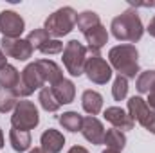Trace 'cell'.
Masks as SVG:
<instances>
[{"label":"cell","mask_w":155,"mask_h":153,"mask_svg":"<svg viewBox=\"0 0 155 153\" xmlns=\"http://www.w3.org/2000/svg\"><path fill=\"white\" fill-rule=\"evenodd\" d=\"M40 148L43 150L45 153H60L65 146V137L61 132L54 130V128H49L41 133L40 137Z\"/></svg>","instance_id":"7c38bea8"},{"label":"cell","mask_w":155,"mask_h":153,"mask_svg":"<svg viewBox=\"0 0 155 153\" xmlns=\"http://www.w3.org/2000/svg\"><path fill=\"white\" fill-rule=\"evenodd\" d=\"M58 121H60V124H61L65 130H69V132H72V133L81 132L83 117L78 114V112H65V114H61L58 117Z\"/></svg>","instance_id":"44dd1931"},{"label":"cell","mask_w":155,"mask_h":153,"mask_svg":"<svg viewBox=\"0 0 155 153\" xmlns=\"http://www.w3.org/2000/svg\"><path fill=\"white\" fill-rule=\"evenodd\" d=\"M76 16L78 13L72 9V7H60L58 11H54L52 15H49V18L45 20V25L43 29L54 36V40H60L61 36L69 34L74 25H76Z\"/></svg>","instance_id":"3957f363"},{"label":"cell","mask_w":155,"mask_h":153,"mask_svg":"<svg viewBox=\"0 0 155 153\" xmlns=\"http://www.w3.org/2000/svg\"><path fill=\"white\" fill-rule=\"evenodd\" d=\"M36 63H38V67L41 69V72L45 76V81L51 86L63 79V72H61L60 65H56L52 60H36Z\"/></svg>","instance_id":"e0dca14e"},{"label":"cell","mask_w":155,"mask_h":153,"mask_svg":"<svg viewBox=\"0 0 155 153\" xmlns=\"http://www.w3.org/2000/svg\"><path fill=\"white\" fill-rule=\"evenodd\" d=\"M0 49L7 58H15L18 61H27L35 52L33 45L27 41V38H2L0 40Z\"/></svg>","instance_id":"9c48e42d"},{"label":"cell","mask_w":155,"mask_h":153,"mask_svg":"<svg viewBox=\"0 0 155 153\" xmlns=\"http://www.w3.org/2000/svg\"><path fill=\"white\" fill-rule=\"evenodd\" d=\"M101 153H121V151H117V150H110V148H107L105 151H101Z\"/></svg>","instance_id":"e575fe53"},{"label":"cell","mask_w":155,"mask_h":153,"mask_svg":"<svg viewBox=\"0 0 155 153\" xmlns=\"http://www.w3.org/2000/svg\"><path fill=\"white\" fill-rule=\"evenodd\" d=\"M41 54H60V52H63V43L60 41V40H47L41 47L38 49Z\"/></svg>","instance_id":"83f0119b"},{"label":"cell","mask_w":155,"mask_h":153,"mask_svg":"<svg viewBox=\"0 0 155 153\" xmlns=\"http://www.w3.org/2000/svg\"><path fill=\"white\" fill-rule=\"evenodd\" d=\"M25 31L24 18L15 11H2L0 13V33L2 38H20V34Z\"/></svg>","instance_id":"30bf717a"},{"label":"cell","mask_w":155,"mask_h":153,"mask_svg":"<svg viewBox=\"0 0 155 153\" xmlns=\"http://www.w3.org/2000/svg\"><path fill=\"white\" fill-rule=\"evenodd\" d=\"M99 24H101L99 15L94 13V11H83V13H78L76 16V25L81 33H87L88 29H92V27H96Z\"/></svg>","instance_id":"ffe728a7"},{"label":"cell","mask_w":155,"mask_h":153,"mask_svg":"<svg viewBox=\"0 0 155 153\" xmlns=\"http://www.w3.org/2000/svg\"><path fill=\"white\" fill-rule=\"evenodd\" d=\"M148 106L155 110V86L150 90V92H148Z\"/></svg>","instance_id":"f1b7e54d"},{"label":"cell","mask_w":155,"mask_h":153,"mask_svg":"<svg viewBox=\"0 0 155 153\" xmlns=\"http://www.w3.org/2000/svg\"><path fill=\"white\" fill-rule=\"evenodd\" d=\"M4 148V133H2V130H0V150Z\"/></svg>","instance_id":"836d02e7"},{"label":"cell","mask_w":155,"mask_h":153,"mask_svg":"<svg viewBox=\"0 0 155 153\" xmlns=\"http://www.w3.org/2000/svg\"><path fill=\"white\" fill-rule=\"evenodd\" d=\"M103 144H107V148H110V150H117V151H121V150L124 148V144H126V135H124L121 130L112 128V130H108V132L105 133V141H103Z\"/></svg>","instance_id":"7402d4cb"},{"label":"cell","mask_w":155,"mask_h":153,"mask_svg":"<svg viewBox=\"0 0 155 153\" xmlns=\"http://www.w3.org/2000/svg\"><path fill=\"white\" fill-rule=\"evenodd\" d=\"M128 94V79L124 76H119L114 79V85H112V96L116 101H123Z\"/></svg>","instance_id":"484cf974"},{"label":"cell","mask_w":155,"mask_h":153,"mask_svg":"<svg viewBox=\"0 0 155 153\" xmlns=\"http://www.w3.org/2000/svg\"><path fill=\"white\" fill-rule=\"evenodd\" d=\"M81 106L88 115H97L103 108V96L96 90H85L81 96Z\"/></svg>","instance_id":"2e32d148"},{"label":"cell","mask_w":155,"mask_h":153,"mask_svg":"<svg viewBox=\"0 0 155 153\" xmlns=\"http://www.w3.org/2000/svg\"><path fill=\"white\" fill-rule=\"evenodd\" d=\"M85 34V40H87V49H88V52H99L105 45H107V41H108V31H107V27L105 25H96V27H92V29H88L87 33H83Z\"/></svg>","instance_id":"5bb4252c"},{"label":"cell","mask_w":155,"mask_h":153,"mask_svg":"<svg viewBox=\"0 0 155 153\" xmlns=\"http://www.w3.org/2000/svg\"><path fill=\"white\" fill-rule=\"evenodd\" d=\"M38 101H40V105H41V108H43L45 112H58L60 106H61V105L56 101V97H54L51 86H43V88L40 90Z\"/></svg>","instance_id":"603a6c76"},{"label":"cell","mask_w":155,"mask_h":153,"mask_svg":"<svg viewBox=\"0 0 155 153\" xmlns=\"http://www.w3.org/2000/svg\"><path fill=\"white\" fill-rule=\"evenodd\" d=\"M85 74L96 85H107L112 77V67L101 58L99 52H88L85 63Z\"/></svg>","instance_id":"ba28073f"},{"label":"cell","mask_w":155,"mask_h":153,"mask_svg":"<svg viewBox=\"0 0 155 153\" xmlns=\"http://www.w3.org/2000/svg\"><path fill=\"white\" fill-rule=\"evenodd\" d=\"M4 65H7V56L2 52V49H0V69L4 67Z\"/></svg>","instance_id":"1f68e13d"},{"label":"cell","mask_w":155,"mask_h":153,"mask_svg":"<svg viewBox=\"0 0 155 153\" xmlns=\"http://www.w3.org/2000/svg\"><path fill=\"white\" fill-rule=\"evenodd\" d=\"M148 33H150V36H153L155 38V16L150 20V24H148V29H146Z\"/></svg>","instance_id":"f546056e"},{"label":"cell","mask_w":155,"mask_h":153,"mask_svg":"<svg viewBox=\"0 0 155 153\" xmlns=\"http://www.w3.org/2000/svg\"><path fill=\"white\" fill-rule=\"evenodd\" d=\"M18 83H20V72L16 70V67L7 63V65H4L0 69V88L13 90Z\"/></svg>","instance_id":"d6986e66"},{"label":"cell","mask_w":155,"mask_h":153,"mask_svg":"<svg viewBox=\"0 0 155 153\" xmlns=\"http://www.w3.org/2000/svg\"><path fill=\"white\" fill-rule=\"evenodd\" d=\"M40 122V114L38 108L33 101H18L15 112L11 115V126L16 128V130H22V132H31L38 126Z\"/></svg>","instance_id":"8992f818"},{"label":"cell","mask_w":155,"mask_h":153,"mask_svg":"<svg viewBox=\"0 0 155 153\" xmlns=\"http://www.w3.org/2000/svg\"><path fill=\"white\" fill-rule=\"evenodd\" d=\"M29 153H45L41 148H33V150H29Z\"/></svg>","instance_id":"d6a6232c"},{"label":"cell","mask_w":155,"mask_h":153,"mask_svg":"<svg viewBox=\"0 0 155 153\" xmlns=\"http://www.w3.org/2000/svg\"><path fill=\"white\" fill-rule=\"evenodd\" d=\"M47 40H51V34L41 27V29H35V31H31L29 33V36H27V41L33 45V49H40Z\"/></svg>","instance_id":"4316f807"},{"label":"cell","mask_w":155,"mask_h":153,"mask_svg":"<svg viewBox=\"0 0 155 153\" xmlns=\"http://www.w3.org/2000/svg\"><path fill=\"white\" fill-rule=\"evenodd\" d=\"M81 133L83 137L90 142V144H103L105 141V126L103 122L94 117V115H88V117H83V126H81Z\"/></svg>","instance_id":"8fae6325"},{"label":"cell","mask_w":155,"mask_h":153,"mask_svg":"<svg viewBox=\"0 0 155 153\" xmlns=\"http://www.w3.org/2000/svg\"><path fill=\"white\" fill-rule=\"evenodd\" d=\"M67 153H88V150H85L83 146H72Z\"/></svg>","instance_id":"4dcf8cb0"},{"label":"cell","mask_w":155,"mask_h":153,"mask_svg":"<svg viewBox=\"0 0 155 153\" xmlns=\"http://www.w3.org/2000/svg\"><path fill=\"white\" fill-rule=\"evenodd\" d=\"M87 56H88V49L83 43H79L78 40H71L69 43H65L61 60H63V65L71 76L79 77L81 74H85Z\"/></svg>","instance_id":"277c9868"},{"label":"cell","mask_w":155,"mask_h":153,"mask_svg":"<svg viewBox=\"0 0 155 153\" xmlns=\"http://www.w3.org/2000/svg\"><path fill=\"white\" fill-rule=\"evenodd\" d=\"M51 90H52V94H54V97H56V101L60 105H69V103L74 101L76 86H74V83L71 79H65L63 77L61 81H58L56 85H52Z\"/></svg>","instance_id":"9a60e30c"},{"label":"cell","mask_w":155,"mask_h":153,"mask_svg":"<svg viewBox=\"0 0 155 153\" xmlns=\"http://www.w3.org/2000/svg\"><path fill=\"white\" fill-rule=\"evenodd\" d=\"M153 7H155V2H153Z\"/></svg>","instance_id":"d590c367"},{"label":"cell","mask_w":155,"mask_h":153,"mask_svg":"<svg viewBox=\"0 0 155 153\" xmlns=\"http://www.w3.org/2000/svg\"><path fill=\"white\" fill-rule=\"evenodd\" d=\"M45 83H47V81H45V76H43L41 69L38 67L36 61H33V63H29V65L22 70V74H20V83L13 88V92L16 94V97H29L35 90L43 88Z\"/></svg>","instance_id":"5b68a950"},{"label":"cell","mask_w":155,"mask_h":153,"mask_svg":"<svg viewBox=\"0 0 155 153\" xmlns=\"http://www.w3.org/2000/svg\"><path fill=\"white\" fill-rule=\"evenodd\" d=\"M18 105V97L9 88H0V114H7L15 110Z\"/></svg>","instance_id":"cb8c5ba5"},{"label":"cell","mask_w":155,"mask_h":153,"mask_svg":"<svg viewBox=\"0 0 155 153\" xmlns=\"http://www.w3.org/2000/svg\"><path fill=\"white\" fill-rule=\"evenodd\" d=\"M110 67L116 69L119 76H124L126 79H135L139 70V52L135 45L132 43H121L110 49L108 52Z\"/></svg>","instance_id":"6da1fadb"},{"label":"cell","mask_w":155,"mask_h":153,"mask_svg":"<svg viewBox=\"0 0 155 153\" xmlns=\"http://www.w3.org/2000/svg\"><path fill=\"white\" fill-rule=\"evenodd\" d=\"M128 114L144 130H148L150 133L155 135V110L148 106V103L143 97L134 96V97L128 99Z\"/></svg>","instance_id":"52a82bcc"},{"label":"cell","mask_w":155,"mask_h":153,"mask_svg":"<svg viewBox=\"0 0 155 153\" xmlns=\"http://www.w3.org/2000/svg\"><path fill=\"white\" fill-rule=\"evenodd\" d=\"M112 34L114 38L119 41H130L135 43L143 38L144 34V27L141 22V16L135 9H126L124 13H121L119 16H116L110 24Z\"/></svg>","instance_id":"7a4b0ae2"},{"label":"cell","mask_w":155,"mask_h":153,"mask_svg":"<svg viewBox=\"0 0 155 153\" xmlns=\"http://www.w3.org/2000/svg\"><path fill=\"white\" fill-rule=\"evenodd\" d=\"M105 119L116 128V130H121V132H128L134 128V119L130 117L128 112H124L123 108L119 106H110L105 110Z\"/></svg>","instance_id":"4fadbf2b"},{"label":"cell","mask_w":155,"mask_h":153,"mask_svg":"<svg viewBox=\"0 0 155 153\" xmlns=\"http://www.w3.org/2000/svg\"><path fill=\"white\" fill-rule=\"evenodd\" d=\"M137 90L141 94H148L155 86V70H144L137 76V83H135Z\"/></svg>","instance_id":"d4e9b609"},{"label":"cell","mask_w":155,"mask_h":153,"mask_svg":"<svg viewBox=\"0 0 155 153\" xmlns=\"http://www.w3.org/2000/svg\"><path fill=\"white\" fill-rule=\"evenodd\" d=\"M9 142H11V146H13L15 151H18V153L27 151L31 148V133L16 130V128H11V132H9Z\"/></svg>","instance_id":"ac0fdd59"}]
</instances>
